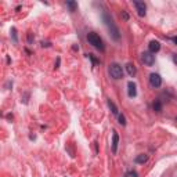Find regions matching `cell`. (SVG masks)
Wrapping results in <instances>:
<instances>
[{
  "label": "cell",
  "instance_id": "6da1fadb",
  "mask_svg": "<svg viewBox=\"0 0 177 177\" xmlns=\"http://www.w3.org/2000/svg\"><path fill=\"white\" fill-rule=\"evenodd\" d=\"M104 21H105V25L108 27V31H109V33H111V36H112V39H115V40H119V38H121L119 29L116 28V25L113 24L112 18H111V17L108 15L107 13H104Z\"/></svg>",
  "mask_w": 177,
  "mask_h": 177
},
{
  "label": "cell",
  "instance_id": "7a4b0ae2",
  "mask_svg": "<svg viewBox=\"0 0 177 177\" xmlns=\"http://www.w3.org/2000/svg\"><path fill=\"white\" fill-rule=\"evenodd\" d=\"M87 40H88V43H90L93 47H96V48H98V50H104V43H102V40H101V38H100L98 35H97L96 32H88L87 33Z\"/></svg>",
  "mask_w": 177,
  "mask_h": 177
},
{
  "label": "cell",
  "instance_id": "3957f363",
  "mask_svg": "<svg viewBox=\"0 0 177 177\" xmlns=\"http://www.w3.org/2000/svg\"><path fill=\"white\" fill-rule=\"evenodd\" d=\"M109 75L113 79H122L123 78V69L119 64H111L109 65Z\"/></svg>",
  "mask_w": 177,
  "mask_h": 177
},
{
  "label": "cell",
  "instance_id": "277c9868",
  "mask_svg": "<svg viewBox=\"0 0 177 177\" xmlns=\"http://www.w3.org/2000/svg\"><path fill=\"white\" fill-rule=\"evenodd\" d=\"M141 61L148 67H152L154 62H155V56L152 53H150V51H145V53L141 54Z\"/></svg>",
  "mask_w": 177,
  "mask_h": 177
},
{
  "label": "cell",
  "instance_id": "5b68a950",
  "mask_svg": "<svg viewBox=\"0 0 177 177\" xmlns=\"http://www.w3.org/2000/svg\"><path fill=\"white\" fill-rule=\"evenodd\" d=\"M150 83L152 87H161L162 84V78L158 73H151L150 75Z\"/></svg>",
  "mask_w": 177,
  "mask_h": 177
},
{
  "label": "cell",
  "instance_id": "8992f818",
  "mask_svg": "<svg viewBox=\"0 0 177 177\" xmlns=\"http://www.w3.org/2000/svg\"><path fill=\"white\" fill-rule=\"evenodd\" d=\"M134 7L137 8V13H138L140 17H145V14H147V6H145L144 2H134Z\"/></svg>",
  "mask_w": 177,
  "mask_h": 177
},
{
  "label": "cell",
  "instance_id": "52a82bcc",
  "mask_svg": "<svg viewBox=\"0 0 177 177\" xmlns=\"http://www.w3.org/2000/svg\"><path fill=\"white\" fill-rule=\"evenodd\" d=\"M148 48H150V53H158L161 50V43L158 40H152L150 44H148Z\"/></svg>",
  "mask_w": 177,
  "mask_h": 177
},
{
  "label": "cell",
  "instance_id": "ba28073f",
  "mask_svg": "<svg viewBox=\"0 0 177 177\" xmlns=\"http://www.w3.org/2000/svg\"><path fill=\"white\" fill-rule=\"evenodd\" d=\"M118 142H119V136L116 132H113L112 134V152L116 154V151H118Z\"/></svg>",
  "mask_w": 177,
  "mask_h": 177
},
{
  "label": "cell",
  "instance_id": "9c48e42d",
  "mask_svg": "<svg viewBox=\"0 0 177 177\" xmlns=\"http://www.w3.org/2000/svg\"><path fill=\"white\" fill-rule=\"evenodd\" d=\"M127 93H129V97H136L137 96V90H136V84L133 83V82H129L127 83Z\"/></svg>",
  "mask_w": 177,
  "mask_h": 177
},
{
  "label": "cell",
  "instance_id": "30bf717a",
  "mask_svg": "<svg viewBox=\"0 0 177 177\" xmlns=\"http://www.w3.org/2000/svg\"><path fill=\"white\" fill-rule=\"evenodd\" d=\"M126 71H127V73H129L130 76H134V75H136V72H137L136 67H134L132 62H129V64L126 65Z\"/></svg>",
  "mask_w": 177,
  "mask_h": 177
},
{
  "label": "cell",
  "instance_id": "8fae6325",
  "mask_svg": "<svg viewBox=\"0 0 177 177\" xmlns=\"http://www.w3.org/2000/svg\"><path fill=\"white\" fill-rule=\"evenodd\" d=\"M148 161V155H145V154H141V155H138L136 158V162L137 163H145V162Z\"/></svg>",
  "mask_w": 177,
  "mask_h": 177
},
{
  "label": "cell",
  "instance_id": "7c38bea8",
  "mask_svg": "<svg viewBox=\"0 0 177 177\" xmlns=\"http://www.w3.org/2000/svg\"><path fill=\"white\" fill-rule=\"evenodd\" d=\"M108 105H109V108H111V111H112V113L113 115H119V111H118V108H116V105L113 104L111 100H108Z\"/></svg>",
  "mask_w": 177,
  "mask_h": 177
},
{
  "label": "cell",
  "instance_id": "4fadbf2b",
  "mask_svg": "<svg viewBox=\"0 0 177 177\" xmlns=\"http://www.w3.org/2000/svg\"><path fill=\"white\" fill-rule=\"evenodd\" d=\"M154 111H156V112H161L162 111V102L159 101V100H156V101L154 102Z\"/></svg>",
  "mask_w": 177,
  "mask_h": 177
},
{
  "label": "cell",
  "instance_id": "5bb4252c",
  "mask_svg": "<svg viewBox=\"0 0 177 177\" xmlns=\"http://www.w3.org/2000/svg\"><path fill=\"white\" fill-rule=\"evenodd\" d=\"M67 6L69 7V10L72 11V13L76 10V8H78V4H76L75 2H67Z\"/></svg>",
  "mask_w": 177,
  "mask_h": 177
},
{
  "label": "cell",
  "instance_id": "9a60e30c",
  "mask_svg": "<svg viewBox=\"0 0 177 177\" xmlns=\"http://www.w3.org/2000/svg\"><path fill=\"white\" fill-rule=\"evenodd\" d=\"M118 119H119V123H121L122 126H126V119H125V116L122 115V113L118 115Z\"/></svg>",
  "mask_w": 177,
  "mask_h": 177
},
{
  "label": "cell",
  "instance_id": "2e32d148",
  "mask_svg": "<svg viewBox=\"0 0 177 177\" xmlns=\"http://www.w3.org/2000/svg\"><path fill=\"white\" fill-rule=\"evenodd\" d=\"M173 61H175V64H177V54L173 56Z\"/></svg>",
  "mask_w": 177,
  "mask_h": 177
},
{
  "label": "cell",
  "instance_id": "e0dca14e",
  "mask_svg": "<svg viewBox=\"0 0 177 177\" xmlns=\"http://www.w3.org/2000/svg\"><path fill=\"white\" fill-rule=\"evenodd\" d=\"M172 40H173V43L177 44V36H175V38H172Z\"/></svg>",
  "mask_w": 177,
  "mask_h": 177
},
{
  "label": "cell",
  "instance_id": "ac0fdd59",
  "mask_svg": "<svg viewBox=\"0 0 177 177\" xmlns=\"http://www.w3.org/2000/svg\"><path fill=\"white\" fill-rule=\"evenodd\" d=\"M123 18H125V19H129V15H127L126 13H123Z\"/></svg>",
  "mask_w": 177,
  "mask_h": 177
},
{
  "label": "cell",
  "instance_id": "d6986e66",
  "mask_svg": "<svg viewBox=\"0 0 177 177\" xmlns=\"http://www.w3.org/2000/svg\"><path fill=\"white\" fill-rule=\"evenodd\" d=\"M176 121H177V119H176Z\"/></svg>",
  "mask_w": 177,
  "mask_h": 177
}]
</instances>
